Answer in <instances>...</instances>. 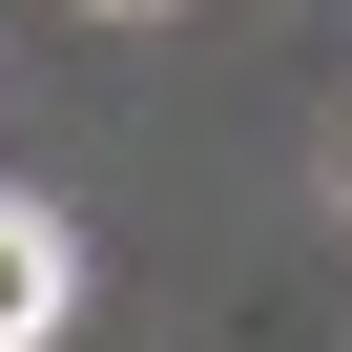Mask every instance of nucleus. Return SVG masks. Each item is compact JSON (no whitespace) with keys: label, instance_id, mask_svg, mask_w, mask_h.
<instances>
[{"label":"nucleus","instance_id":"nucleus-1","mask_svg":"<svg viewBox=\"0 0 352 352\" xmlns=\"http://www.w3.org/2000/svg\"><path fill=\"white\" fill-rule=\"evenodd\" d=\"M63 311H83V228L0 187V352H63Z\"/></svg>","mask_w":352,"mask_h":352}]
</instances>
